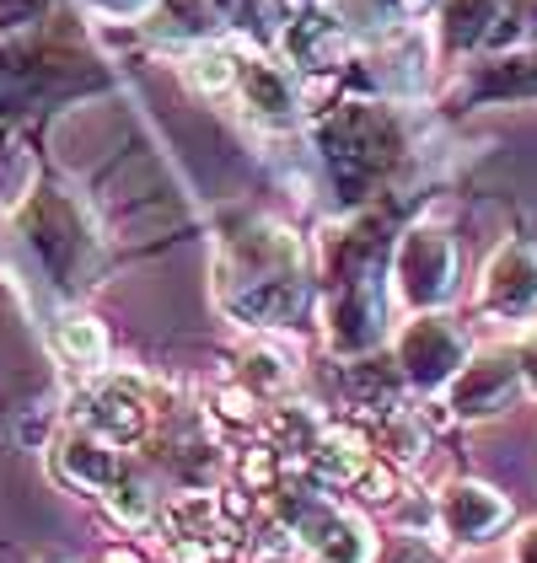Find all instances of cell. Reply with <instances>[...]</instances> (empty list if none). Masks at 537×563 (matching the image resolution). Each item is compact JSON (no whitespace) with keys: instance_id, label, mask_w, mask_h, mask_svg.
<instances>
[{"instance_id":"obj_1","label":"cell","mask_w":537,"mask_h":563,"mask_svg":"<svg viewBox=\"0 0 537 563\" xmlns=\"http://www.w3.org/2000/svg\"><path fill=\"white\" fill-rule=\"evenodd\" d=\"M221 306L248 328H291L307 317V247L274 220H248L226 236L216 263Z\"/></svg>"},{"instance_id":"obj_2","label":"cell","mask_w":537,"mask_h":563,"mask_svg":"<svg viewBox=\"0 0 537 563\" xmlns=\"http://www.w3.org/2000/svg\"><path fill=\"white\" fill-rule=\"evenodd\" d=\"M317 151H322V167L333 177L339 199H365L403 162L408 134H403L393 108L344 102L339 113H328L317 124Z\"/></svg>"},{"instance_id":"obj_3","label":"cell","mask_w":537,"mask_h":563,"mask_svg":"<svg viewBox=\"0 0 537 563\" xmlns=\"http://www.w3.org/2000/svg\"><path fill=\"white\" fill-rule=\"evenodd\" d=\"M17 231H22V242L33 247V258L44 263V274L59 290L76 296V290L97 285V274H102V242L91 231L87 210L70 194H59V188L28 194V205L17 210Z\"/></svg>"},{"instance_id":"obj_4","label":"cell","mask_w":537,"mask_h":563,"mask_svg":"<svg viewBox=\"0 0 537 563\" xmlns=\"http://www.w3.org/2000/svg\"><path fill=\"white\" fill-rule=\"evenodd\" d=\"M393 290L414 311H441L457 290V242L447 225H408L393 247Z\"/></svg>"},{"instance_id":"obj_5","label":"cell","mask_w":537,"mask_h":563,"mask_svg":"<svg viewBox=\"0 0 537 563\" xmlns=\"http://www.w3.org/2000/svg\"><path fill=\"white\" fill-rule=\"evenodd\" d=\"M468 354H473V349H468V333L451 322L447 311H414V322L398 333V349H393L403 382L419 391H441L451 376L462 371Z\"/></svg>"},{"instance_id":"obj_6","label":"cell","mask_w":537,"mask_h":563,"mask_svg":"<svg viewBox=\"0 0 537 563\" xmlns=\"http://www.w3.org/2000/svg\"><path fill=\"white\" fill-rule=\"evenodd\" d=\"M527 387L516 349H473L462 360V371L447 382V402L457 419H494L505 413Z\"/></svg>"},{"instance_id":"obj_7","label":"cell","mask_w":537,"mask_h":563,"mask_svg":"<svg viewBox=\"0 0 537 563\" xmlns=\"http://www.w3.org/2000/svg\"><path fill=\"white\" fill-rule=\"evenodd\" d=\"M285 516L296 526V537L307 542V553L317 563H371L376 559V542H371V531L360 526L355 516H344L339 505H328V499H285Z\"/></svg>"},{"instance_id":"obj_8","label":"cell","mask_w":537,"mask_h":563,"mask_svg":"<svg viewBox=\"0 0 537 563\" xmlns=\"http://www.w3.org/2000/svg\"><path fill=\"white\" fill-rule=\"evenodd\" d=\"M328 333H333V344L344 354H365V349H376L387 339V268L333 285Z\"/></svg>"},{"instance_id":"obj_9","label":"cell","mask_w":537,"mask_h":563,"mask_svg":"<svg viewBox=\"0 0 537 563\" xmlns=\"http://www.w3.org/2000/svg\"><path fill=\"white\" fill-rule=\"evenodd\" d=\"M479 306L490 317H505V322H522L537 311V247L533 242H505L500 253L484 268V296Z\"/></svg>"},{"instance_id":"obj_10","label":"cell","mask_w":537,"mask_h":563,"mask_svg":"<svg viewBox=\"0 0 537 563\" xmlns=\"http://www.w3.org/2000/svg\"><path fill=\"white\" fill-rule=\"evenodd\" d=\"M76 54L65 48H11L0 59V108H33L48 91L76 81Z\"/></svg>"},{"instance_id":"obj_11","label":"cell","mask_w":537,"mask_h":563,"mask_svg":"<svg viewBox=\"0 0 537 563\" xmlns=\"http://www.w3.org/2000/svg\"><path fill=\"white\" fill-rule=\"evenodd\" d=\"M54 473L65 477V483H76V488H87V494H113V488L130 477V462H124L119 440H108L102 430L81 424V430H70L59 440Z\"/></svg>"},{"instance_id":"obj_12","label":"cell","mask_w":537,"mask_h":563,"mask_svg":"<svg viewBox=\"0 0 537 563\" xmlns=\"http://www.w3.org/2000/svg\"><path fill=\"white\" fill-rule=\"evenodd\" d=\"M436 520H441V531L451 542H484L511 520V505L490 483H451L441 494V505H436Z\"/></svg>"},{"instance_id":"obj_13","label":"cell","mask_w":537,"mask_h":563,"mask_svg":"<svg viewBox=\"0 0 537 563\" xmlns=\"http://www.w3.org/2000/svg\"><path fill=\"white\" fill-rule=\"evenodd\" d=\"M237 97L248 102V113L253 119H264V124H291L296 119V81H291V70H280L274 59L264 54H253V59H242V70H237Z\"/></svg>"},{"instance_id":"obj_14","label":"cell","mask_w":537,"mask_h":563,"mask_svg":"<svg viewBox=\"0 0 537 563\" xmlns=\"http://www.w3.org/2000/svg\"><path fill=\"white\" fill-rule=\"evenodd\" d=\"M145 33L156 44H178V48H199V44H216L221 33V11L210 0H156L145 11Z\"/></svg>"},{"instance_id":"obj_15","label":"cell","mask_w":537,"mask_h":563,"mask_svg":"<svg viewBox=\"0 0 537 563\" xmlns=\"http://www.w3.org/2000/svg\"><path fill=\"white\" fill-rule=\"evenodd\" d=\"M425 65H430V44L419 27H398V33L376 38V81L393 97H419L425 76H430Z\"/></svg>"},{"instance_id":"obj_16","label":"cell","mask_w":537,"mask_h":563,"mask_svg":"<svg viewBox=\"0 0 537 563\" xmlns=\"http://www.w3.org/2000/svg\"><path fill=\"white\" fill-rule=\"evenodd\" d=\"M87 424L102 430L108 440L130 445L134 434L145 430V402L134 397L130 382H108V387H91L87 391Z\"/></svg>"},{"instance_id":"obj_17","label":"cell","mask_w":537,"mask_h":563,"mask_svg":"<svg viewBox=\"0 0 537 563\" xmlns=\"http://www.w3.org/2000/svg\"><path fill=\"white\" fill-rule=\"evenodd\" d=\"M285 48H291V59L296 65H307V70H328V65H344V27L333 22V16H307V22H296V27H285Z\"/></svg>"},{"instance_id":"obj_18","label":"cell","mask_w":537,"mask_h":563,"mask_svg":"<svg viewBox=\"0 0 537 563\" xmlns=\"http://www.w3.org/2000/svg\"><path fill=\"white\" fill-rule=\"evenodd\" d=\"M48 344H54V354H59L65 365H81V371H97V365L108 360V333H102V322H91L81 311H65V317L48 328Z\"/></svg>"},{"instance_id":"obj_19","label":"cell","mask_w":537,"mask_h":563,"mask_svg":"<svg viewBox=\"0 0 537 563\" xmlns=\"http://www.w3.org/2000/svg\"><path fill=\"white\" fill-rule=\"evenodd\" d=\"M511 0H447V44L473 48L494 38V22H505Z\"/></svg>"},{"instance_id":"obj_20","label":"cell","mask_w":537,"mask_h":563,"mask_svg":"<svg viewBox=\"0 0 537 563\" xmlns=\"http://www.w3.org/2000/svg\"><path fill=\"white\" fill-rule=\"evenodd\" d=\"M333 22L344 33H365L371 44L387 38V33H398V27H408L403 22V0H333Z\"/></svg>"},{"instance_id":"obj_21","label":"cell","mask_w":537,"mask_h":563,"mask_svg":"<svg viewBox=\"0 0 537 563\" xmlns=\"http://www.w3.org/2000/svg\"><path fill=\"white\" fill-rule=\"evenodd\" d=\"M237 70H242V54H231V48H216V44L188 48V81L199 91H231L237 87Z\"/></svg>"},{"instance_id":"obj_22","label":"cell","mask_w":537,"mask_h":563,"mask_svg":"<svg viewBox=\"0 0 537 563\" xmlns=\"http://www.w3.org/2000/svg\"><path fill=\"white\" fill-rule=\"evenodd\" d=\"M216 11H221V22H231V27H242V33H264L268 27V5L264 0H210Z\"/></svg>"},{"instance_id":"obj_23","label":"cell","mask_w":537,"mask_h":563,"mask_svg":"<svg viewBox=\"0 0 537 563\" xmlns=\"http://www.w3.org/2000/svg\"><path fill=\"white\" fill-rule=\"evenodd\" d=\"M54 0H0V27H28L39 22Z\"/></svg>"},{"instance_id":"obj_24","label":"cell","mask_w":537,"mask_h":563,"mask_svg":"<svg viewBox=\"0 0 537 563\" xmlns=\"http://www.w3.org/2000/svg\"><path fill=\"white\" fill-rule=\"evenodd\" d=\"M91 11H102V16H145L156 0H87Z\"/></svg>"},{"instance_id":"obj_25","label":"cell","mask_w":537,"mask_h":563,"mask_svg":"<svg viewBox=\"0 0 537 563\" xmlns=\"http://www.w3.org/2000/svg\"><path fill=\"white\" fill-rule=\"evenodd\" d=\"M511 563H537V520L516 531V548H511Z\"/></svg>"},{"instance_id":"obj_26","label":"cell","mask_w":537,"mask_h":563,"mask_svg":"<svg viewBox=\"0 0 537 563\" xmlns=\"http://www.w3.org/2000/svg\"><path fill=\"white\" fill-rule=\"evenodd\" d=\"M516 360H522V376H527V387H537V333L516 344Z\"/></svg>"},{"instance_id":"obj_27","label":"cell","mask_w":537,"mask_h":563,"mask_svg":"<svg viewBox=\"0 0 537 563\" xmlns=\"http://www.w3.org/2000/svg\"><path fill=\"white\" fill-rule=\"evenodd\" d=\"M108 563H140L134 553H108Z\"/></svg>"},{"instance_id":"obj_28","label":"cell","mask_w":537,"mask_h":563,"mask_svg":"<svg viewBox=\"0 0 537 563\" xmlns=\"http://www.w3.org/2000/svg\"><path fill=\"white\" fill-rule=\"evenodd\" d=\"M414 5H425V0H414Z\"/></svg>"}]
</instances>
